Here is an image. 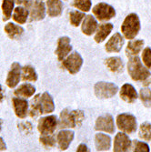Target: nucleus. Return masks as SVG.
I'll use <instances>...</instances> for the list:
<instances>
[{"instance_id": "42", "label": "nucleus", "mask_w": 151, "mask_h": 152, "mask_svg": "<svg viewBox=\"0 0 151 152\" xmlns=\"http://www.w3.org/2000/svg\"><path fill=\"white\" fill-rule=\"evenodd\" d=\"M27 1V0H17V3L18 4V5H25V3Z\"/></svg>"}, {"instance_id": "21", "label": "nucleus", "mask_w": 151, "mask_h": 152, "mask_svg": "<svg viewBox=\"0 0 151 152\" xmlns=\"http://www.w3.org/2000/svg\"><path fill=\"white\" fill-rule=\"evenodd\" d=\"M98 27V22L92 16L85 17L84 22L82 24V31L87 36H91Z\"/></svg>"}, {"instance_id": "5", "label": "nucleus", "mask_w": 151, "mask_h": 152, "mask_svg": "<svg viewBox=\"0 0 151 152\" xmlns=\"http://www.w3.org/2000/svg\"><path fill=\"white\" fill-rule=\"evenodd\" d=\"M95 94L98 99H110L118 90L117 87L109 82H98L95 85Z\"/></svg>"}, {"instance_id": "16", "label": "nucleus", "mask_w": 151, "mask_h": 152, "mask_svg": "<svg viewBox=\"0 0 151 152\" xmlns=\"http://www.w3.org/2000/svg\"><path fill=\"white\" fill-rule=\"evenodd\" d=\"M120 96L124 101L128 103H133L138 99V93H136L135 88L132 85L125 84L121 88Z\"/></svg>"}, {"instance_id": "24", "label": "nucleus", "mask_w": 151, "mask_h": 152, "mask_svg": "<svg viewBox=\"0 0 151 152\" xmlns=\"http://www.w3.org/2000/svg\"><path fill=\"white\" fill-rule=\"evenodd\" d=\"M143 46H144V41L141 39L130 41V42H128L127 49H126L127 56L128 57L136 56L143 48Z\"/></svg>"}, {"instance_id": "17", "label": "nucleus", "mask_w": 151, "mask_h": 152, "mask_svg": "<svg viewBox=\"0 0 151 152\" xmlns=\"http://www.w3.org/2000/svg\"><path fill=\"white\" fill-rule=\"evenodd\" d=\"M58 142L60 150H66L69 147L74 139V132L70 130H63L58 134Z\"/></svg>"}, {"instance_id": "41", "label": "nucleus", "mask_w": 151, "mask_h": 152, "mask_svg": "<svg viewBox=\"0 0 151 152\" xmlns=\"http://www.w3.org/2000/svg\"><path fill=\"white\" fill-rule=\"evenodd\" d=\"M3 99H4V92H3L1 85H0V102H2Z\"/></svg>"}, {"instance_id": "33", "label": "nucleus", "mask_w": 151, "mask_h": 152, "mask_svg": "<svg viewBox=\"0 0 151 152\" xmlns=\"http://www.w3.org/2000/svg\"><path fill=\"white\" fill-rule=\"evenodd\" d=\"M140 99L145 107H151V90L149 88H142L140 90Z\"/></svg>"}, {"instance_id": "1", "label": "nucleus", "mask_w": 151, "mask_h": 152, "mask_svg": "<svg viewBox=\"0 0 151 152\" xmlns=\"http://www.w3.org/2000/svg\"><path fill=\"white\" fill-rule=\"evenodd\" d=\"M128 70L133 80L144 82L145 86L151 84L150 71L142 65L139 57H130L128 63Z\"/></svg>"}, {"instance_id": "10", "label": "nucleus", "mask_w": 151, "mask_h": 152, "mask_svg": "<svg viewBox=\"0 0 151 152\" xmlns=\"http://www.w3.org/2000/svg\"><path fill=\"white\" fill-rule=\"evenodd\" d=\"M95 129L97 130L106 131L109 134L114 133L115 125H114V120L112 116L109 114H105L98 118L97 121H96Z\"/></svg>"}, {"instance_id": "22", "label": "nucleus", "mask_w": 151, "mask_h": 152, "mask_svg": "<svg viewBox=\"0 0 151 152\" xmlns=\"http://www.w3.org/2000/svg\"><path fill=\"white\" fill-rule=\"evenodd\" d=\"M113 29V25L110 23H106L99 26L97 34L95 36V40L97 43H101L107 38V37L110 34Z\"/></svg>"}, {"instance_id": "39", "label": "nucleus", "mask_w": 151, "mask_h": 152, "mask_svg": "<svg viewBox=\"0 0 151 152\" xmlns=\"http://www.w3.org/2000/svg\"><path fill=\"white\" fill-rule=\"evenodd\" d=\"M77 151V152H87V151H88V147L85 144H80L78 146Z\"/></svg>"}, {"instance_id": "23", "label": "nucleus", "mask_w": 151, "mask_h": 152, "mask_svg": "<svg viewBox=\"0 0 151 152\" xmlns=\"http://www.w3.org/2000/svg\"><path fill=\"white\" fill-rule=\"evenodd\" d=\"M106 65L108 69L114 73H120L124 69V63L118 57L108 58L106 60Z\"/></svg>"}, {"instance_id": "28", "label": "nucleus", "mask_w": 151, "mask_h": 152, "mask_svg": "<svg viewBox=\"0 0 151 152\" xmlns=\"http://www.w3.org/2000/svg\"><path fill=\"white\" fill-rule=\"evenodd\" d=\"M22 79L24 81H36L37 79V74L34 67L26 66L22 68Z\"/></svg>"}, {"instance_id": "9", "label": "nucleus", "mask_w": 151, "mask_h": 152, "mask_svg": "<svg viewBox=\"0 0 151 152\" xmlns=\"http://www.w3.org/2000/svg\"><path fill=\"white\" fill-rule=\"evenodd\" d=\"M58 119L57 117L51 115L48 117L42 118L38 122V130L42 135H49L52 134L57 129Z\"/></svg>"}, {"instance_id": "37", "label": "nucleus", "mask_w": 151, "mask_h": 152, "mask_svg": "<svg viewBox=\"0 0 151 152\" xmlns=\"http://www.w3.org/2000/svg\"><path fill=\"white\" fill-rule=\"evenodd\" d=\"M142 58L144 64L151 69V49L149 48H146L142 54Z\"/></svg>"}, {"instance_id": "2", "label": "nucleus", "mask_w": 151, "mask_h": 152, "mask_svg": "<svg viewBox=\"0 0 151 152\" xmlns=\"http://www.w3.org/2000/svg\"><path fill=\"white\" fill-rule=\"evenodd\" d=\"M85 118L84 112L82 110H72L68 108L62 110L60 113L59 127L61 129L79 127Z\"/></svg>"}, {"instance_id": "27", "label": "nucleus", "mask_w": 151, "mask_h": 152, "mask_svg": "<svg viewBox=\"0 0 151 152\" xmlns=\"http://www.w3.org/2000/svg\"><path fill=\"white\" fill-rule=\"evenodd\" d=\"M27 17H28V10H27V8L22 7H17L13 14V19L19 24L26 23Z\"/></svg>"}, {"instance_id": "3", "label": "nucleus", "mask_w": 151, "mask_h": 152, "mask_svg": "<svg viewBox=\"0 0 151 152\" xmlns=\"http://www.w3.org/2000/svg\"><path fill=\"white\" fill-rule=\"evenodd\" d=\"M140 30V21L136 14L132 13L125 18L121 26V31L127 39H133Z\"/></svg>"}, {"instance_id": "19", "label": "nucleus", "mask_w": 151, "mask_h": 152, "mask_svg": "<svg viewBox=\"0 0 151 152\" xmlns=\"http://www.w3.org/2000/svg\"><path fill=\"white\" fill-rule=\"evenodd\" d=\"M40 105H41V108H42L43 114L51 113L55 109L53 99L47 92H45L40 96Z\"/></svg>"}, {"instance_id": "40", "label": "nucleus", "mask_w": 151, "mask_h": 152, "mask_svg": "<svg viewBox=\"0 0 151 152\" xmlns=\"http://www.w3.org/2000/svg\"><path fill=\"white\" fill-rule=\"evenodd\" d=\"M7 149V146L5 144V141L3 140L2 137H0V151H3Z\"/></svg>"}, {"instance_id": "18", "label": "nucleus", "mask_w": 151, "mask_h": 152, "mask_svg": "<svg viewBox=\"0 0 151 152\" xmlns=\"http://www.w3.org/2000/svg\"><path fill=\"white\" fill-rule=\"evenodd\" d=\"M96 140V148L98 151H106L110 148L111 146V139L105 134L98 133L95 137Z\"/></svg>"}, {"instance_id": "35", "label": "nucleus", "mask_w": 151, "mask_h": 152, "mask_svg": "<svg viewBox=\"0 0 151 152\" xmlns=\"http://www.w3.org/2000/svg\"><path fill=\"white\" fill-rule=\"evenodd\" d=\"M40 143L46 148H53L56 145V140L51 134L49 135H42L39 139Z\"/></svg>"}, {"instance_id": "34", "label": "nucleus", "mask_w": 151, "mask_h": 152, "mask_svg": "<svg viewBox=\"0 0 151 152\" xmlns=\"http://www.w3.org/2000/svg\"><path fill=\"white\" fill-rule=\"evenodd\" d=\"M69 18H70L71 25L74 26H79L82 19L85 18V14L82 12H78V11H72V12H70Z\"/></svg>"}, {"instance_id": "20", "label": "nucleus", "mask_w": 151, "mask_h": 152, "mask_svg": "<svg viewBox=\"0 0 151 152\" xmlns=\"http://www.w3.org/2000/svg\"><path fill=\"white\" fill-rule=\"evenodd\" d=\"M47 14L49 17L55 18L61 15L63 9V4L60 0H47Z\"/></svg>"}, {"instance_id": "32", "label": "nucleus", "mask_w": 151, "mask_h": 152, "mask_svg": "<svg viewBox=\"0 0 151 152\" xmlns=\"http://www.w3.org/2000/svg\"><path fill=\"white\" fill-rule=\"evenodd\" d=\"M73 6L81 11L88 12L91 7V0H74Z\"/></svg>"}, {"instance_id": "30", "label": "nucleus", "mask_w": 151, "mask_h": 152, "mask_svg": "<svg viewBox=\"0 0 151 152\" xmlns=\"http://www.w3.org/2000/svg\"><path fill=\"white\" fill-rule=\"evenodd\" d=\"M14 5L15 2L13 0H4L2 4V10H3V20L7 21L11 18L12 11L14 9Z\"/></svg>"}, {"instance_id": "8", "label": "nucleus", "mask_w": 151, "mask_h": 152, "mask_svg": "<svg viewBox=\"0 0 151 152\" xmlns=\"http://www.w3.org/2000/svg\"><path fill=\"white\" fill-rule=\"evenodd\" d=\"M94 15L100 21H107L116 16V11L113 7L107 3H99L93 8Z\"/></svg>"}, {"instance_id": "12", "label": "nucleus", "mask_w": 151, "mask_h": 152, "mask_svg": "<svg viewBox=\"0 0 151 152\" xmlns=\"http://www.w3.org/2000/svg\"><path fill=\"white\" fill-rule=\"evenodd\" d=\"M72 50V47L70 45V38L67 37H63L58 39V48L56 50V54L58 60L63 61L65 58L70 53Z\"/></svg>"}, {"instance_id": "14", "label": "nucleus", "mask_w": 151, "mask_h": 152, "mask_svg": "<svg viewBox=\"0 0 151 152\" xmlns=\"http://www.w3.org/2000/svg\"><path fill=\"white\" fill-rule=\"evenodd\" d=\"M124 45V38L119 34L116 33L106 44V50L107 52H119Z\"/></svg>"}, {"instance_id": "43", "label": "nucleus", "mask_w": 151, "mask_h": 152, "mask_svg": "<svg viewBox=\"0 0 151 152\" xmlns=\"http://www.w3.org/2000/svg\"><path fill=\"white\" fill-rule=\"evenodd\" d=\"M2 123H3L2 119H0V130H1V129H2Z\"/></svg>"}, {"instance_id": "7", "label": "nucleus", "mask_w": 151, "mask_h": 152, "mask_svg": "<svg viewBox=\"0 0 151 152\" xmlns=\"http://www.w3.org/2000/svg\"><path fill=\"white\" fill-rule=\"evenodd\" d=\"M62 65L70 74H77L83 65V58L79 53L74 52L63 60Z\"/></svg>"}, {"instance_id": "26", "label": "nucleus", "mask_w": 151, "mask_h": 152, "mask_svg": "<svg viewBox=\"0 0 151 152\" xmlns=\"http://www.w3.org/2000/svg\"><path fill=\"white\" fill-rule=\"evenodd\" d=\"M5 31L10 38L15 39L23 34L24 29H23V27L18 25H15L14 23H8L5 26Z\"/></svg>"}, {"instance_id": "4", "label": "nucleus", "mask_w": 151, "mask_h": 152, "mask_svg": "<svg viewBox=\"0 0 151 152\" xmlns=\"http://www.w3.org/2000/svg\"><path fill=\"white\" fill-rule=\"evenodd\" d=\"M117 125L118 129L126 133L131 134L136 130V120L131 114H120L117 118Z\"/></svg>"}, {"instance_id": "31", "label": "nucleus", "mask_w": 151, "mask_h": 152, "mask_svg": "<svg viewBox=\"0 0 151 152\" xmlns=\"http://www.w3.org/2000/svg\"><path fill=\"white\" fill-rule=\"evenodd\" d=\"M139 137L146 141H151V124L143 123L139 129Z\"/></svg>"}, {"instance_id": "13", "label": "nucleus", "mask_w": 151, "mask_h": 152, "mask_svg": "<svg viewBox=\"0 0 151 152\" xmlns=\"http://www.w3.org/2000/svg\"><path fill=\"white\" fill-rule=\"evenodd\" d=\"M131 148V141L125 133H117L114 140V151L124 152Z\"/></svg>"}, {"instance_id": "29", "label": "nucleus", "mask_w": 151, "mask_h": 152, "mask_svg": "<svg viewBox=\"0 0 151 152\" xmlns=\"http://www.w3.org/2000/svg\"><path fill=\"white\" fill-rule=\"evenodd\" d=\"M40 94L36 95L34 99L32 100V105H31V109H30V116L32 118H36L40 114H43L42 112V108H41L40 105Z\"/></svg>"}, {"instance_id": "11", "label": "nucleus", "mask_w": 151, "mask_h": 152, "mask_svg": "<svg viewBox=\"0 0 151 152\" xmlns=\"http://www.w3.org/2000/svg\"><path fill=\"white\" fill-rule=\"evenodd\" d=\"M20 75H21V66L18 63L15 62L11 66V69L7 75V85L10 88H14L18 86L20 80Z\"/></svg>"}, {"instance_id": "25", "label": "nucleus", "mask_w": 151, "mask_h": 152, "mask_svg": "<svg viewBox=\"0 0 151 152\" xmlns=\"http://www.w3.org/2000/svg\"><path fill=\"white\" fill-rule=\"evenodd\" d=\"M35 91H36V88L31 84H23L15 90V95L18 96H22V98L27 99L32 96Z\"/></svg>"}, {"instance_id": "38", "label": "nucleus", "mask_w": 151, "mask_h": 152, "mask_svg": "<svg viewBox=\"0 0 151 152\" xmlns=\"http://www.w3.org/2000/svg\"><path fill=\"white\" fill-rule=\"evenodd\" d=\"M18 129L23 133V134H28L32 131L33 127H32V124L28 121L26 122H22L18 124Z\"/></svg>"}, {"instance_id": "15", "label": "nucleus", "mask_w": 151, "mask_h": 152, "mask_svg": "<svg viewBox=\"0 0 151 152\" xmlns=\"http://www.w3.org/2000/svg\"><path fill=\"white\" fill-rule=\"evenodd\" d=\"M12 101L16 115L20 118H25L27 114V109H28V102L20 98H14Z\"/></svg>"}, {"instance_id": "36", "label": "nucleus", "mask_w": 151, "mask_h": 152, "mask_svg": "<svg viewBox=\"0 0 151 152\" xmlns=\"http://www.w3.org/2000/svg\"><path fill=\"white\" fill-rule=\"evenodd\" d=\"M133 151L136 152H148L149 147L147 144L139 141V140H134L133 141Z\"/></svg>"}, {"instance_id": "6", "label": "nucleus", "mask_w": 151, "mask_h": 152, "mask_svg": "<svg viewBox=\"0 0 151 152\" xmlns=\"http://www.w3.org/2000/svg\"><path fill=\"white\" fill-rule=\"evenodd\" d=\"M26 7L30 12L31 20H42L45 18V5L38 0H29L25 3Z\"/></svg>"}]
</instances>
